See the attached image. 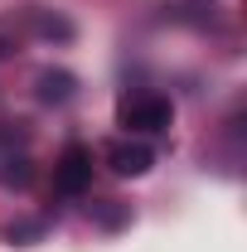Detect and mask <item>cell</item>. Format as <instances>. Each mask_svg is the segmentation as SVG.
Segmentation results:
<instances>
[{"mask_svg": "<svg viewBox=\"0 0 247 252\" xmlns=\"http://www.w3.org/2000/svg\"><path fill=\"white\" fill-rule=\"evenodd\" d=\"M93 185V151L88 146H68L59 156V165H54V189L59 194H83V189Z\"/></svg>", "mask_w": 247, "mask_h": 252, "instance_id": "obj_1", "label": "cell"}, {"mask_svg": "<svg viewBox=\"0 0 247 252\" xmlns=\"http://www.w3.org/2000/svg\"><path fill=\"white\" fill-rule=\"evenodd\" d=\"M170 122H175L170 97H131L122 107V126L131 131H170Z\"/></svg>", "mask_w": 247, "mask_h": 252, "instance_id": "obj_2", "label": "cell"}, {"mask_svg": "<svg viewBox=\"0 0 247 252\" xmlns=\"http://www.w3.org/2000/svg\"><path fill=\"white\" fill-rule=\"evenodd\" d=\"M107 165L122 175V180H136V175H146L155 165V151L146 146V141H117L112 151H107Z\"/></svg>", "mask_w": 247, "mask_h": 252, "instance_id": "obj_3", "label": "cell"}, {"mask_svg": "<svg viewBox=\"0 0 247 252\" xmlns=\"http://www.w3.org/2000/svg\"><path fill=\"white\" fill-rule=\"evenodd\" d=\"M39 97L44 102H68L73 97V73H39Z\"/></svg>", "mask_w": 247, "mask_h": 252, "instance_id": "obj_4", "label": "cell"}, {"mask_svg": "<svg viewBox=\"0 0 247 252\" xmlns=\"http://www.w3.org/2000/svg\"><path fill=\"white\" fill-rule=\"evenodd\" d=\"M0 54H5V44H0Z\"/></svg>", "mask_w": 247, "mask_h": 252, "instance_id": "obj_5", "label": "cell"}]
</instances>
